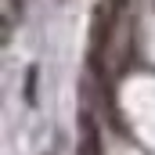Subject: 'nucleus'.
<instances>
[{
    "mask_svg": "<svg viewBox=\"0 0 155 155\" xmlns=\"http://www.w3.org/2000/svg\"><path fill=\"white\" fill-rule=\"evenodd\" d=\"M25 97H36V69H29V83H25Z\"/></svg>",
    "mask_w": 155,
    "mask_h": 155,
    "instance_id": "obj_1",
    "label": "nucleus"
}]
</instances>
